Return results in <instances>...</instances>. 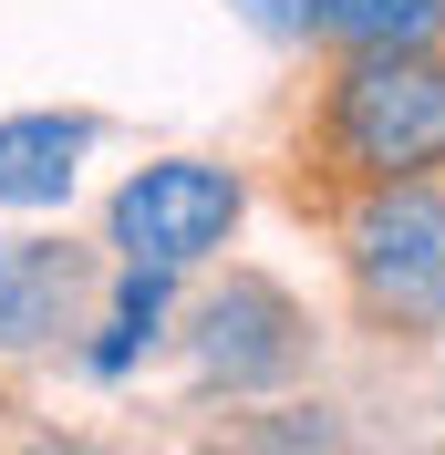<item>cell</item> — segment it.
I'll use <instances>...</instances> for the list:
<instances>
[{"label": "cell", "instance_id": "obj_1", "mask_svg": "<svg viewBox=\"0 0 445 455\" xmlns=\"http://www.w3.org/2000/svg\"><path fill=\"white\" fill-rule=\"evenodd\" d=\"M332 145L362 176H425L445 166V62L415 42H362V62L332 93Z\"/></svg>", "mask_w": 445, "mask_h": 455}, {"label": "cell", "instance_id": "obj_2", "mask_svg": "<svg viewBox=\"0 0 445 455\" xmlns=\"http://www.w3.org/2000/svg\"><path fill=\"white\" fill-rule=\"evenodd\" d=\"M352 280L393 331H445V197L393 176L352 218Z\"/></svg>", "mask_w": 445, "mask_h": 455}, {"label": "cell", "instance_id": "obj_3", "mask_svg": "<svg viewBox=\"0 0 445 455\" xmlns=\"http://www.w3.org/2000/svg\"><path fill=\"white\" fill-rule=\"evenodd\" d=\"M239 228V176L228 166H197V156H166L145 166L125 197H114V249L145 259V269H187V259L228 249Z\"/></svg>", "mask_w": 445, "mask_h": 455}, {"label": "cell", "instance_id": "obj_4", "mask_svg": "<svg viewBox=\"0 0 445 455\" xmlns=\"http://www.w3.org/2000/svg\"><path fill=\"white\" fill-rule=\"evenodd\" d=\"M197 352H207L218 383H279V372L301 363V321H290V300H279L270 280H239L228 300H207Z\"/></svg>", "mask_w": 445, "mask_h": 455}, {"label": "cell", "instance_id": "obj_5", "mask_svg": "<svg viewBox=\"0 0 445 455\" xmlns=\"http://www.w3.org/2000/svg\"><path fill=\"white\" fill-rule=\"evenodd\" d=\"M73 300H84V259H73V249L0 238V352H31V341H53Z\"/></svg>", "mask_w": 445, "mask_h": 455}, {"label": "cell", "instance_id": "obj_6", "mask_svg": "<svg viewBox=\"0 0 445 455\" xmlns=\"http://www.w3.org/2000/svg\"><path fill=\"white\" fill-rule=\"evenodd\" d=\"M93 124L84 114H11L0 124V207H62L84 176Z\"/></svg>", "mask_w": 445, "mask_h": 455}, {"label": "cell", "instance_id": "obj_7", "mask_svg": "<svg viewBox=\"0 0 445 455\" xmlns=\"http://www.w3.org/2000/svg\"><path fill=\"white\" fill-rule=\"evenodd\" d=\"M156 321H166V269L135 259V280H125V300H114V331L93 341V372H125L145 341H156Z\"/></svg>", "mask_w": 445, "mask_h": 455}, {"label": "cell", "instance_id": "obj_8", "mask_svg": "<svg viewBox=\"0 0 445 455\" xmlns=\"http://www.w3.org/2000/svg\"><path fill=\"white\" fill-rule=\"evenodd\" d=\"M445 0H321V21L352 31V42H425Z\"/></svg>", "mask_w": 445, "mask_h": 455}, {"label": "cell", "instance_id": "obj_9", "mask_svg": "<svg viewBox=\"0 0 445 455\" xmlns=\"http://www.w3.org/2000/svg\"><path fill=\"white\" fill-rule=\"evenodd\" d=\"M259 11H270V21H311V0H259Z\"/></svg>", "mask_w": 445, "mask_h": 455}]
</instances>
